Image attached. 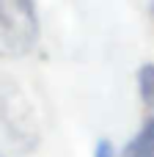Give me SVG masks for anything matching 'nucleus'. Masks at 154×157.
<instances>
[{
	"mask_svg": "<svg viewBox=\"0 0 154 157\" xmlns=\"http://www.w3.org/2000/svg\"><path fill=\"white\" fill-rule=\"evenodd\" d=\"M152 14H154V3H152Z\"/></svg>",
	"mask_w": 154,
	"mask_h": 157,
	"instance_id": "6",
	"label": "nucleus"
},
{
	"mask_svg": "<svg viewBox=\"0 0 154 157\" xmlns=\"http://www.w3.org/2000/svg\"><path fill=\"white\" fill-rule=\"evenodd\" d=\"M138 88L146 108H154V63H143L138 72Z\"/></svg>",
	"mask_w": 154,
	"mask_h": 157,
	"instance_id": "4",
	"label": "nucleus"
},
{
	"mask_svg": "<svg viewBox=\"0 0 154 157\" xmlns=\"http://www.w3.org/2000/svg\"><path fill=\"white\" fill-rule=\"evenodd\" d=\"M0 157H3V155H0Z\"/></svg>",
	"mask_w": 154,
	"mask_h": 157,
	"instance_id": "7",
	"label": "nucleus"
},
{
	"mask_svg": "<svg viewBox=\"0 0 154 157\" xmlns=\"http://www.w3.org/2000/svg\"><path fill=\"white\" fill-rule=\"evenodd\" d=\"M39 144L36 110L25 91L6 75H0V146L11 152H30Z\"/></svg>",
	"mask_w": 154,
	"mask_h": 157,
	"instance_id": "1",
	"label": "nucleus"
},
{
	"mask_svg": "<svg viewBox=\"0 0 154 157\" xmlns=\"http://www.w3.org/2000/svg\"><path fill=\"white\" fill-rule=\"evenodd\" d=\"M39 41L36 0H0V58H22Z\"/></svg>",
	"mask_w": 154,
	"mask_h": 157,
	"instance_id": "2",
	"label": "nucleus"
},
{
	"mask_svg": "<svg viewBox=\"0 0 154 157\" xmlns=\"http://www.w3.org/2000/svg\"><path fill=\"white\" fill-rule=\"evenodd\" d=\"M121 157H154V116L143 121V127L135 132V138H130Z\"/></svg>",
	"mask_w": 154,
	"mask_h": 157,
	"instance_id": "3",
	"label": "nucleus"
},
{
	"mask_svg": "<svg viewBox=\"0 0 154 157\" xmlns=\"http://www.w3.org/2000/svg\"><path fill=\"white\" fill-rule=\"evenodd\" d=\"M94 157H116V149H113V144H110L107 138L96 141V146H94Z\"/></svg>",
	"mask_w": 154,
	"mask_h": 157,
	"instance_id": "5",
	"label": "nucleus"
}]
</instances>
